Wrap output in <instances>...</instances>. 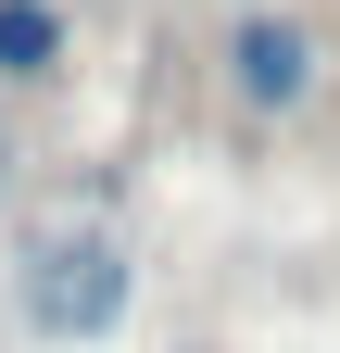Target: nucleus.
<instances>
[{
	"label": "nucleus",
	"mask_w": 340,
	"mask_h": 353,
	"mask_svg": "<svg viewBox=\"0 0 340 353\" xmlns=\"http://www.w3.org/2000/svg\"><path fill=\"white\" fill-rule=\"evenodd\" d=\"M126 316V240H101V228H51L25 252V328L38 341H101Z\"/></svg>",
	"instance_id": "1"
},
{
	"label": "nucleus",
	"mask_w": 340,
	"mask_h": 353,
	"mask_svg": "<svg viewBox=\"0 0 340 353\" xmlns=\"http://www.w3.org/2000/svg\"><path fill=\"white\" fill-rule=\"evenodd\" d=\"M315 76H328V51H315L303 13H265V0H252V13L227 26V88H240L252 114H303Z\"/></svg>",
	"instance_id": "2"
},
{
	"label": "nucleus",
	"mask_w": 340,
	"mask_h": 353,
	"mask_svg": "<svg viewBox=\"0 0 340 353\" xmlns=\"http://www.w3.org/2000/svg\"><path fill=\"white\" fill-rule=\"evenodd\" d=\"M63 51H76L63 0H0V76H13V88H38V76H63Z\"/></svg>",
	"instance_id": "3"
},
{
	"label": "nucleus",
	"mask_w": 340,
	"mask_h": 353,
	"mask_svg": "<svg viewBox=\"0 0 340 353\" xmlns=\"http://www.w3.org/2000/svg\"><path fill=\"white\" fill-rule=\"evenodd\" d=\"M0 190H13V126H0Z\"/></svg>",
	"instance_id": "4"
}]
</instances>
